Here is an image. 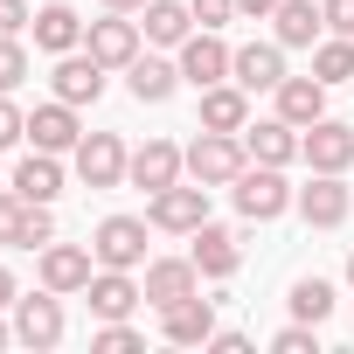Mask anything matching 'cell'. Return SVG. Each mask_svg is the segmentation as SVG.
Masks as SVG:
<instances>
[{
	"mask_svg": "<svg viewBox=\"0 0 354 354\" xmlns=\"http://www.w3.org/2000/svg\"><path fill=\"white\" fill-rule=\"evenodd\" d=\"M230 195H236V216H243V223H278V216L299 202V195L285 188V167H264V160L236 174V181H230Z\"/></svg>",
	"mask_w": 354,
	"mask_h": 354,
	"instance_id": "obj_1",
	"label": "cell"
},
{
	"mask_svg": "<svg viewBox=\"0 0 354 354\" xmlns=\"http://www.w3.org/2000/svg\"><path fill=\"white\" fill-rule=\"evenodd\" d=\"M243 167H250V153H243L236 132H202V139L188 146V174H195L202 188H230Z\"/></svg>",
	"mask_w": 354,
	"mask_h": 354,
	"instance_id": "obj_2",
	"label": "cell"
},
{
	"mask_svg": "<svg viewBox=\"0 0 354 354\" xmlns=\"http://www.w3.org/2000/svg\"><path fill=\"white\" fill-rule=\"evenodd\" d=\"M146 230H153V223H139V216H104L97 236H91V257H97L104 271H139V264H146Z\"/></svg>",
	"mask_w": 354,
	"mask_h": 354,
	"instance_id": "obj_3",
	"label": "cell"
},
{
	"mask_svg": "<svg viewBox=\"0 0 354 354\" xmlns=\"http://www.w3.org/2000/svg\"><path fill=\"white\" fill-rule=\"evenodd\" d=\"M15 340L21 347H35V354H49V347H63V292H35V299H15Z\"/></svg>",
	"mask_w": 354,
	"mask_h": 354,
	"instance_id": "obj_4",
	"label": "cell"
},
{
	"mask_svg": "<svg viewBox=\"0 0 354 354\" xmlns=\"http://www.w3.org/2000/svg\"><path fill=\"white\" fill-rule=\"evenodd\" d=\"M299 160H306L313 174H347V167H354V125L313 118V125L299 132Z\"/></svg>",
	"mask_w": 354,
	"mask_h": 354,
	"instance_id": "obj_5",
	"label": "cell"
},
{
	"mask_svg": "<svg viewBox=\"0 0 354 354\" xmlns=\"http://www.w3.org/2000/svg\"><path fill=\"white\" fill-rule=\"evenodd\" d=\"M146 223H153V230H174V236H195V230L209 223V188H202V181H195V188H181V181L160 188V195L146 202Z\"/></svg>",
	"mask_w": 354,
	"mask_h": 354,
	"instance_id": "obj_6",
	"label": "cell"
},
{
	"mask_svg": "<svg viewBox=\"0 0 354 354\" xmlns=\"http://www.w3.org/2000/svg\"><path fill=\"white\" fill-rule=\"evenodd\" d=\"M125 167H132V153H125L118 132H84L77 139V181L84 188H118Z\"/></svg>",
	"mask_w": 354,
	"mask_h": 354,
	"instance_id": "obj_7",
	"label": "cell"
},
{
	"mask_svg": "<svg viewBox=\"0 0 354 354\" xmlns=\"http://www.w3.org/2000/svg\"><path fill=\"white\" fill-rule=\"evenodd\" d=\"M230 42L216 35V28H202V35H188L181 42V84H195V91H209V84H230Z\"/></svg>",
	"mask_w": 354,
	"mask_h": 354,
	"instance_id": "obj_8",
	"label": "cell"
},
{
	"mask_svg": "<svg viewBox=\"0 0 354 354\" xmlns=\"http://www.w3.org/2000/svg\"><path fill=\"white\" fill-rule=\"evenodd\" d=\"M181 167H188V153L174 146V139H146V146L132 153V167H125V181H132V188H146V195H160V188L181 181Z\"/></svg>",
	"mask_w": 354,
	"mask_h": 354,
	"instance_id": "obj_9",
	"label": "cell"
},
{
	"mask_svg": "<svg viewBox=\"0 0 354 354\" xmlns=\"http://www.w3.org/2000/svg\"><path fill=\"white\" fill-rule=\"evenodd\" d=\"M202 292V271H195V257H153L146 264V306H181V299H195Z\"/></svg>",
	"mask_w": 354,
	"mask_h": 354,
	"instance_id": "obj_10",
	"label": "cell"
},
{
	"mask_svg": "<svg viewBox=\"0 0 354 354\" xmlns=\"http://www.w3.org/2000/svg\"><path fill=\"white\" fill-rule=\"evenodd\" d=\"M347 209H354V195H347L340 174H313V181L299 188V216H306L313 230H340V223H347Z\"/></svg>",
	"mask_w": 354,
	"mask_h": 354,
	"instance_id": "obj_11",
	"label": "cell"
},
{
	"mask_svg": "<svg viewBox=\"0 0 354 354\" xmlns=\"http://www.w3.org/2000/svg\"><path fill=\"white\" fill-rule=\"evenodd\" d=\"M84 49H91L104 70H125V63L139 56V21H125V15H111V8H104V21H91V28H84Z\"/></svg>",
	"mask_w": 354,
	"mask_h": 354,
	"instance_id": "obj_12",
	"label": "cell"
},
{
	"mask_svg": "<svg viewBox=\"0 0 354 354\" xmlns=\"http://www.w3.org/2000/svg\"><path fill=\"white\" fill-rule=\"evenodd\" d=\"M230 77H236L243 91H278V84H285V42H243V49L230 56Z\"/></svg>",
	"mask_w": 354,
	"mask_h": 354,
	"instance_id": "obj_13",
	"label": "cell"
},
{
	"mask_svg": "<svg viewBox=\"0 0 354 354\" xmlns=\"http://www.w3.org/2000/svg\"><path fill=\"white\" fill-rule=\"evenodd\" d=\"M104 77H111V70H104L91 49H70V56L56 63V97H63V104H97V97H104Z\"/></svg>",
	"mask_w": 354,
	"mask_h": 354,
	"instance_id": "obj_14",
	"label": "cell"
},
{
	"mask_svg": "<svg viewBox=\"0 0 354 354\" xmlns=\"http://www.w3.org/2000/svg\"><path fill=\"white\" fill-rule=\"evenodd\" d=\"M91 278H97V257H91V250H77V243H42V285H49V292L70 299V292H84Z\"/></svg>",
	"mask_w": 354,
	"mask_h": 354,
	"instance_id": "obj_15",
	"label": "cell"
},
{
	"mask_svg": "<svg viewBox=\"0 0 354 354\" xmlns=\"http://www.w3.org/2000/svg\"><path fill=\"white\" fill-rule=\"evenodd\" d=\"M84 299H91L97 319H132V306L146 299V285H139L132 271H104V264H97V278L84 285Z\"/></svg>",
	"mask_w": 354,
	"mask_h": 354,
	"instance_id": "obj_16",
	"label": "cell"
},
{
	"mask_svg": "<svg viewBox=\"0 0 354 354\" xmlns=\"http://www.w3.org/2000/svg\"><path fill=\"white\" fill-rule=\"evenodd\" d=\"M28 139L42 146V153H77V139H84V125H77V104H35L28 111Z\"/></svg>",
	"mask_w": 354,
	"mask_h": 354,
	"instance_id": "obj_17",
	"label": "cell"
},
{
	"mask_svg": "<svg viewBox=\"0 0 354 354\" xmlns=\"http://www.w3.org/2000/svg\"><path fill=\"white\" fill-rule=\"evenodd\" d=\"M160 333L174 340V347H209V333H216V306L195 292V299H181V306H167L160 313Z\"/></svg>",
	"mask_w": 354,
	"mask_h": 354,
	"instance_id": "obj_18",
	"label": "cell"
},
{
	"mask_svg": "<svg viewBox=\"0 0 354 354\" xmlns=\"http://www.w3.org/2000/svg\"><path fill=\"white\" fill-rule=\"evenodd\" d=\"M250 125V91L230 77V84H209L202 91V132H243Z\"/></svg>",
	"mask_w": 354,
	"mask_h": 354,
	"instance_id": "obj_19",
	"label": "cell"
},
{
	"mask_svg": "<svg viewBox=\"0 0 354 354\" xmlns=\"http://www.w3.org/2000/svg\"><path fill=\"white\" fill-rule=\"evenodd\" d=\"M243 153L264 160V167H292V160H299V125H285V118H257V125H243Z\"/></svg>",
	"mask_w": 354,
	"mask_h": 354,
	"instance_id": "obj_20",
	"label": "cell"
},
{
	"mask_svg": "<svg viewBox=\"0 0 354 354\" xmlns=\"http://www.w3.org/2000/svg\"><path fill=\"white\" fill-rule=\"evenodd\" d=\"M28 28H35V49H49V56L84 49V21H77V8H70V0H49V8H42Z\"/></svg>",
	"mask_w": 354,
	"mask_h": 354,
	"instance_id": "obj_21",
	"label": "cell"
},
{
	"mask_svg": "<svg viewBox=\"0 0 354 354\" xmlns=\"http://www.w3.org/2000/svg\"><path fill=\"white\" fill-rule=\"evenodd\" d=\"M174 84H181V63H160V56H132V63H125V91H132L139 104H167Z\"/></svg>",
	"mask_w": 354,
	"mask_h": 354,
	"instance_id": "obj_22",
	"label": "cell"
},
{
	"mask_svg": "<svg viewBox=\"0 0 354 354\" xmlns=\"http://www.w3.org/2000/svg\"><path fill=\"white\" fill-rule=\"evenodd\" d=\"M278 118L299 125V132H306L313 118H326V84H319V77H285V84H278Z\"/></svg>",
	"mask_w": 354,
	"mask_h": 354,
	"instance_id": "obj_23",
	"label": "cell"
},
{
	"mask_svg": "<svg viewBox=\"0 0 354 354\" xmlns=\"http://www.w3.org/2000/svg\"><path fill=\"white\" fill-rule=\"evenodd\" d=\"M188 257H195V271H202V278H236V264H243L236 236H230V230H216V223H202V230H195V250H188Z\"/></svg>",
	"mask_w": 354,
	"mask_h": 354,
	"instance_id": "obj_24",
	"label": "cell"
},
{
	"mask_svg": "<svg viewBox=\"0 0 354 354\" xmlns=\"http://www.w3.org/2000/svg\"><path fill=\"white\" fill-rule=\"evenodd\" d=\"M15 195H21V202H56V195H63V160L35 146V153L15 167Z\"/></svg>",
	"mask_w": 354,
	"mask_h": 354,
	"instance_id": "obj_25",
	"label": "cell"
},
{
	"mask_svg": "<svg viewBox=\"0 0 354 354\" xmlns=\"http://www.w3.org/2000/svg\"><path fill=\"white\" fill-rule=\"evenodd\" d=\"M271 21H278V42H285V49H313V42L326 35V15L313 8V0H278Z\"/></svg>",
	"mask_w": 354,
	"mask_h": 354,
	"instance_id": "obj_26",
	"label": "cell"
},
{
	"mask_svg": "<svg viewBox=\"0 0 354 354\" xmlns=\"http://www.w3.org/2000/svg\"><path fill=\"white\" fill-rule=\"evenodd\" d=\"M146 42H160V49H181L188 42V28H195V15H188V0H146Z\"/></svg>",
	"mask_w": 354,
	"mask_h": 354,
	"instance_id": "obj_27",
	"label": "cell"
},
{
	"mask_svg": "<svg viewBox=\"0 0 354 354\" xmlns=\"http://www.w3.org/2000/svg\"><path fill=\"white\" fill-rule=\"evenodd\" d=\"M313 77L333 91V84H347L354 77V35H319L313 42Z\"/></svg>",
	"mask_w": 354,
	"mask_h": 354,
	"instance_id": "obj_28",
	"label": "cell"
},
{
	"mask_svg": "<svg viewBox=\"0 0 354 354\" xmlns=\"http://www.w3.org/2000/svg\"><path fill=\"white\" fill-rule=\"evenodd\" d=\"M326 313H333V285H326V278H299V285H292V319L319 326Z\"/></svg>",
	"mask_w": 354,
	"mask_h": 354,
	"instance_id": "obj_29",
	"label": "cell"
},
{
	"mask_svg": "<svg viewBox=\"0 0 354 354\" xmlns=\"http://www.w3.org/2000/svg\"><path fill=\"white\" fill-rule=\"evenodd\" d=\"M91 347H97V354H139V347H146V333H139V326H125V319H104V326L91 333Z\"/></svg>",
	"mask_w": 354,
	"mask_h": 354,
	"instance_id": "obj_30",
	"label": "cell"
},
{
	"mask_svg": "<svg viewBox=\"0 0 354 354\" xmlns=\"http://www.w3.org/2000/svg\"><path fill=\"white\" fill-rule=\"evenodd\" d=\"M28 77V49H21V35H0V91H15Z\"/></svg>",
	"mask_w": 354,
	"mask_h": 354,
	"instance_id": "obj_31",
	"label": "cell"
},
{
	"mask_svg": "<svg viewBox=\"0 0 354 354\" xmlns=\"http://www.w3.org/2000/svg\"><path fill=\"white\" fill-rule=\"evenodd\" d=\"M21 223H28V202L8 188V195H0V243H21Z\"/></svg>",
	"mask_w": 354,
	"mask_h": 354,
	"instance_id": "obj_32",
	"label": "cell"
},
{
	"mask_svg": "<svg viewBox=\"0 0 354 354\" xmlns=\"http://www.w3.org/2000/svg\"><path fill=\"white\" fill-rule=\"evenodd\" d=\"M15 139H28V111L0 91V146H15Z\"/></svg>",
	"mask_w": 354,
	"mask_h": 354,
	"instance_id": "obj_33",
	"label": "cell"
},
{
	"mask_svg": "<svg viewBox=\"0 0 354 354\" xmlns=\"http://www.w3.org/2000/svg\"><path fill=\"white\" fill-rule=\"evenodd\" d=\"M271 347H278V354H319V340H313V326H306V319H292Z\"/></svg>",
	"mask_w": 354,
	"mask_h": 354,
	"instance_id": "obj_34",
	"label": "cell"
},
{
	"mask_svg": "<svg viewBox=\"0 0 354 354\" xmlns=\"http://www.w3.org/2000/svg\"><path fill=\"white\" fill-rule=\"evenodd\" d=\"M188 15H195L202 28H223V21L236 15V0H188Z\"/></svg>",
	"mask_w": 354,
	"mask_h": 354,
	"instance_id": "obj_35",
	"label": "cell"
},
{
	"mask_svg": "<svg viewBox=\"0 0 354 354\" xmlns=\"http://www.w3.org/2000/svg\"><path fill=\"white\" fill-rule=\"evenodd\" d=\"M326 15V35H354V0H319Z\"/></svg>",
	"mask_w": 354,
	"mask_h": 354,
	"instance_id": "obj_36",
	"label": "cell"
},
{
	"mask_svg": "<svg viewBox=\"0 0 354 354\" xmlns=\"http://www.w3.org/2000/svg\"><path fill=\"white\" fill-rule=\"evenodd\" d=\"M35 15H28V0H0V35H21Z\"/></svg>",
	"mask_w": 354,
	"mask_h": 354,
	"instance_id": "obj_37",
	"label": "cell"
},
{
	"mask_svg": "<svg viewBox=\"0 0 354 354\" xmlns=\"http://www.w3.org/2000/svg\"><path fill=\"white\" fill-rule=\"evenodd\" d=\"M209 347H216V354H250V340H243V333H223V326L209 333Z\"/></svg>",
	"mask_w": 354,
	"mask_h": 354,
	"instance_id": "obj_38",
	"label": "cell"
},
{
	"mask_svg": "<svg viewBox=\"0 0 354 354\" xmlns=\"http://www.w3.org/2000/svg\"><path fill=\"white\" fill-rule=\"evenodd\" d=\"M236 15H257V21H271V15H278V0H236Z\"/></svg>",
	"mask_w": 354,
	"mask_h": 354,
	"instance_id": "obj_39",
	"label": "cell"
},
{
	"mask_svg": "<svg viewBox=\"0 0 354 354\" xmlns=\"http://www.w3.org/2000/svg\"><path fill=\"white\" fill-rule=\"evenodd\" d=\"M15 299H21V292H15V271H8V264H0V313H8Z\"/></svg>",
	"mask_w": 354,
	"mask_h": 354,
	"instance_id": "obj_40",
	"label": "cell"
},
{
	"mask_svg": "<svg viewBox=\"0 0 354 354\" xmlns=\"http://www.w3.org/2000/svg\"><path fill=\"white\" fill-rule=\"evenodd\" d=\"M104 8H111V15H132V8H146V0H104Z\"/></svg>",
	"mask_w": 354,
	"mask_h": 354,
	"instance_id": "obj_41",
	"label": "cell"
},
{
	"mask_svg": "<svg viewBox=\"0 0 354 354\" xmlns=\"http://www.w3.org/2000/svg\"><path fill=\"white\" fill-rule=\"evenodd\" d=\"M8 340H15V326H0V347H8Z\"/></svg>",
	"mask_w": 354,
	"mask_h": 354,
	"instance_id": "obj_42",
	"label": "cell"
},
{
	"mask_svg": "<svg viewBox=\"0 0 354 354\" xmlns=\"http://www.w3.org/2000/svg\"><path fill=\"white\" fill-rule=\"evenodd\" d=\"M347 285H354V257H347Z\"/></svg>",
	"mask_w": 354,
	"mask_h": 354,
	"instance_id": "obj_43",
	"label": "cell"
}]
</instances>
